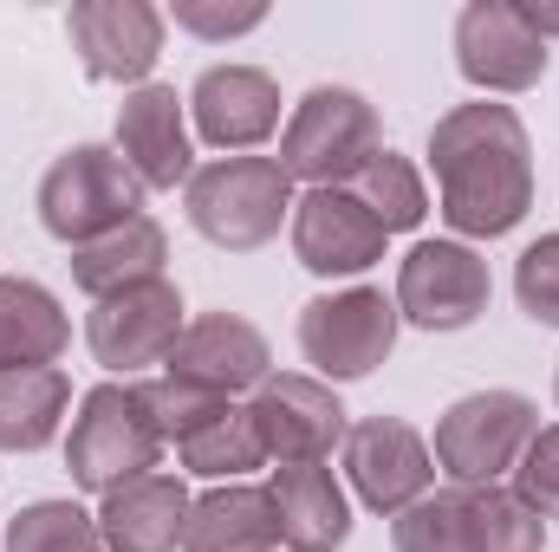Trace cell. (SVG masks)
Returning a JSON list of instances; mask_svg holds the SVG:
<instances>
[{
	"label": "cell",
	"instance_id": "25",
	"mask_svg": "<svg viewBox=\"0 0 559 552\" xmlns=\"http://www.w3.org/2000/svg\"><path fill=\"white\" fill-rule=\"evenodd\" d=\"M352 195L384 221V235H404V228H417L423 215H429V189H423L417 163L397 156V149H378L365 163V176L352 182Z\"/></svg>",
	"mask_w": 559,
	"mask_h": 552
},
{
	"label": "cell",
	"instance_id": "28",
	"mask_svg": "<svg viewBox=\"0 0 559 552\" xmlns=\"http://www.w3.org/2000/svg\"><path fill=\"white\" fill-rule=\"evenodd\" d=\"M397 552H475V520H468V488L423 494L417 507L397 514L391 527Z\"/></svg>",
	"mask_w": 559,
	"mask_h": 552
},
{
	"label": "cell",
	"instance_id": "16",
	"mask_svg": "<svg viewBox=\"0 0 559 552\" xmlns=\"http://www.w3.org/2000/svg\"><path fill=\"white\" fill-rule=\"evenodd\" d=\"M189 118H195V137L209 149L248 156L254 143H267L280 131L274 72H261V65H209L189 85Z\"/></svg>",
	"mask_w": 559,
	"mask_h": 552
},
{
	"label": "cell",
	"instance_id": "18",
	"mask_svg": "<svg viewBox=\"0 0 559 552\" xmlns=\"http://www.w3.org/2000/svg\"><path fill=\"white\" fill-rule=\"evenodd\" d=\"M189 507L195 501H189L182 475H163V468L111 488L105 507H98L105 552H176L182 547V527H189Z\"/></svg>",
	"mask_w": 559,
	"mask_h": 552
},
{
	"label": "cell",
	"instance_id": "6",
	"mask_svg": "<svg viewBox=\"0 0 559 552\" xmlns=\"http://www.w3.org/2000/svg\"><path fill=\"white\" fill-rule=\"evenodd\" d=\"M397 325H404L397 299H384L378 286L319 292L299 312V351L319 384H352V377H371L397 351Z\"/></svg>",
	"mask_w": 559,
	"mask_h": 552
},
{
	"label": "cell",
	"instance_id": "29",
	"mask_svg": "<svg viewBox=\"0 0 559 552\" xmlns=\"http://www.w3.org/2000/svg\"><path fill=\"white\" fill-rule=\"evenodd\" d=\"M143 391H150V410H156L163 442H189L195 429H209L215 416L235 410L228 397H209V391H195V384H176V377H156V384H143Z\"/></svg>",
	"mask_w": 559,
	"mask_h": 552
},
{
	"label": "cell",
	"instance_id": "10",
	"mask_svg": "<svg viewBox=\"0 0 559 552\" xmlns=\"http://www.w3.org/2000/svg\"><path fill=\"white\" fill-rule=\"evenodd\" d=\"M248 416H254V435H261V448H267L274 468L325 461V455L345 448V435H352L338 391L319 384V377H306V371H280V377H267V384L248 397Z\"/></svg>",
	"mask_w": 559,
	"mask_h": 552
},
{
	"label": "cell",
	"instance_id": "33",
	"mask_svg": "<svg viewBox=\"0 0 559 552\" xmlns=\"http://www.w3.org/2000/svg\"><path fill=\"white\" fill-rule=\"evenodd\" d=\"M514 13H521L540 39H559V7H514Z\"/></svg>",
	"mask_w": 559,
	"mask_h": 552
},
{
	"label": "cell",
	"instance_id": "9",
	"mask_svg": "<svg viewBox=\"0 0 559 552\" xmlns=\"http://www.w3.org/2000/svg\"><path fill=\"white\" fill-rule=\"evenodd\" d=\"M488 261L468 241H417L397 267V319L423 332H468L488 312Z\"/></svg>",
	"mask_w": 559,
	"mask_h": 552
},
{
	"label": "cell",
	"instance_id": "20",
	"mask_svg": "<svg viewBox=\"0 0 559 552\" xmlns=\"http://www.w3.org/2000/svg\"><path fill=\"white\" fill-rule=\"evenodd\" d=\"M66 345H72L66 305L26 274L0 279V371H46L59 364Z\"/></svg>",
	"mask_w": 559,
	"mask_h": 552
},
{
	"label": "cell",
	"instance_id": "3",
	"mask_svg": "<svg viewBox=\"0 0 559 552\" xmlns=\"http://www.w3.org/2000/svg\"><path fill=\"white\" fill-rule=\"evenodd\" d=\"M163 429H156V410H150V391L143 384H98L79 397V416H72V435H66V468L85 494H111L124 481L150 475L163 461Z\"/></svg>",
	"mask_w": 559,
	"mask_h": 552
},
{
	"label": "cell",
	"instance_id": "27",
	"mask_svg": "<svg viewBox=\"0 0 559 552\" xmlns=\"http://www.w3.org/2000/svg\"><path fill=\"white\" fill-rule=\"evenodd\" d=\"M468 520H475V552H547V520L501 481L468 488Z\"/></svg>",
	"mask_w": 559,
	"mask_h": 552
},
{
	"label": "cell",
	"instance_id": "4",
	"mask_svg": "<svg viewBox=\"0 0 559 552\" xmlns=\"http://www.w3.org/2000/svg\"><path fill=\"white\" fill-rule=\"evenodd\" d=\"M378 149H384V131H378V105L365 92L312 85L280 131V169L312 189H352Z\"/></svg>",
	"mask_w": 559,
	"mask_h": 552
},
{
	"label": "cell",
	"instance_id": "17",
	"mask_svg": "<svg viewBox=\"0 0 559 552\" xmlns=\"http://www.w3.org/2000/svg\"><path fill=\"white\" fill-rule=\"evenodd\" d=\"M189 105L176 98V85H138V92H124V105H118V156L138 169L143 189H189V176H195V143H189V118H182Z\"/></svg>",
	"mask_w": 559,
	"mask_h": 552
},
{
	"label": "cell",
	"instance_id": "23",
	"mask_svg": "<svg viewBox=\"0 0 559 552\" xmlns=\"http://www.w3.org/2000/svg\"><path fill=\"white\" fill-rule=\"evenodd\" d=\"M72 410V384L59 364L46 371H0V448L7 455H33L59 435V422Z\"/></svg>",
	"mask_w": 559,
	"mask_h": 552
},
{
	"label": "cell",
	"instance_id": "2",
	"mask_svg": "<svg viewBox=\"0 0 559 552\" xmlns=\"http://www.w3.org/2000/svg\"><path fill=\"white\" fill-rule=\"evenodd\" d=\"M182 208L189 228L222 254H254L280 235V221H293V176L280 156H215L189 176Z\"/></svg>",
	"mask_w": 559,
	"mask_h": 552
},
{
	"label": "cell",
	"instance_id": "32",
	"mask_svg": "<svg viewBox=\"0 0 559 552\" xmlns=\"http://www.w3.org/2000/svg\"><path fill=\"white\" fill-rule=\"evenodd\" d=\"M169 20L182 33H202V39H241L267 20V7H209V0H176Z\"/></svg>",
	"mask_w": 559,
	"mask_h": 552
},
{
	"label": "cell",
	"instance_id": "15",
	"mask_svg": "<svg viewBox=\"0 0 559 552\" xmlns=\"http://www.w3.org/2000/svg\"><path fill=\"white\" fill-rule=\"evenodd\" d=\"M384 221L352 189H306L293 202V254L319 279H352L384 261Z\"/></svg>",
	"mask_w": 559,
	"mask_h": 552
},
{
	"label": "cell",
	"instance_id": "31",
	"mask_svg": "<svg viewBox=\"0 0 559 552\" xmlns=\"http://www.w3.org/2000/svg\"><path fill=\"white\" fill-rule=\"evenodd\" d=\"M514 494H521L540 520H559V422L534 429V442L521 448V461H514Z\"/></svg>",
	"mask_w": 559,
	"mask_h": 552
},
{
	"label": "cell",
	"instance_id": "12",
	"mask_svg": "<svg viewBox=\"0 0 559 552\" xmlns=\"http://www.w3.org/2000/svg\"><path fill=\"white\" fill-rule=\"evenodd\" d=\"M163 26L169 13L150 0H79L66 13V39L79 52V65L105 85H150L156 59H163Z\"/></svg>",
	"mask_w": 559,
	"mask_h": 552
},
{
	"label": "cell",
	"instance_id": "26",
	"mask_svg": "<svg viewBox=\"0 0 559 552\" xmlns=\"http://www.w3.org/2000/svg\"><path fill=\"white\" fill-rule=\"evenodd\" d=\"M7 552H105L98 514H85L79 501H33L13 514Z\"/></svg>",
	"mask_w": 559,
	"mask_h": 552
},
{
	"label": "cell",
	"instance_id": "8",
	"mask_svg": "<svg viewBox=\"0 0 559 552\" xmlns=\"http://www.w3.org/2000/svg\"><path fill=\"white\" fill-rule=\"evenodd\" d=\"M182 292L169 279H143V286H124L111 299H92L85 312V345L105 371H118L124 384L150 371V364H169L176 338H182Z\"/></svg>",
	"mask_w": 559,
	"mask_h": 552
},
{
	"label": "cell",
	"instance_id": "30",
	"mask_svg": "<svg viewBox=\"0 0 559 552\" xmlns=\"http://www.w3.org/2000/svg\"><path fill=\"white\" fill-rule=\"evenodd\" d=\"M514 299L534 325L559 332V235H540L521 261H514Z\"/></svg>",
	"mask_w": 559,
	"mask_h": 552
},
{
	"label": "cell",
	"instance_id": "19",
	"mask_svg": "<svg viewBox=\"0 0 559 552\" xmlns=\"http://www.w3.org/2000/svg\"><path fill=\"white\" fill-rule=\"evenodd\" d=\"M267 501H274L280 547L286 552H338L345 540H352V501H345V488L332 481L325 461L274 468Z\"/></svg>",
	"mask_w": 559,
	"mask_h": 552
},
{
	"label": "cell",
	"instance_id": "7",
	"mask_svg": "<svg viewBox=\"0 0 559 552\" xmlns=\"http://www.w3.org/2000/svg\"><path fill=\"white\" fill-rule=\"evenodd\" d=\"M540 410L534 397L521 391H475V397H455L442 422H436V468L455 481V488H495L521 448L534 442Z\"/></svg>",
	"mask_w": 559,
	"mask_h": 552
},
{
	"label": "cell",
	"instance_id": "21",
	"mask_svg": "<svg viewBox=\"0 0 559 552\" xmlns=\"http://www.w3.org/2000/svg\"><path fill=\"white\" fill-rule=\"evenodd\" d=\"M274 547H280V520H274L267 488L222 481L215 494H202L189 507L182 552H274Z\"/></svg>",
	"mask_w": 559,
	"mask_h": 552
},
{
	"label": "cell",
	"instance_id": "13",
	"mask_svg": "<svg viewBox=\"0 0 559 552\" xmlns=\"http://www.w3.org/2000/svg\"><path fill=\"white\" fill-rule=\"evenodd\" d=\"M163 377L195 384V391L235 404L241 391L254 397V391L274 377V351H267V338H261L254 319H241V312H202V319L182 325V338H176Z\"/></svg>",
	"mask_w": 559,
	"mask_h": 552
},
{
	"label": "cell",
	"instance_id": "22",
	"mask_svg": "<svg viewBox=\"0 0 559 552\" xmlns=\"http://www.w3.org/2000/svg\"><path fill=\"white\" fill-rule=\"evenodd\" d=\"M163 261H169V235L156 215H138L85 248H72V286L92 292V299H111L124 286H143V279H163Z\"/></svg>",
	"mask_w": 559,
	"mask_h": 552
},
{
	"label": "cell",
	"instance_id": "11",
	"mask_svg": "<svg viewBox=\"0 0 559 552\" xmlns=\"http://www.w3.org/2000/svg\"><path fill=\"white\" fill-rule=\"evenodd\" d=\"M345 475H352V494L371 514L397 520L404 507H417L436 488V448L397 416H365L345 435Z\"/></svg>",
	"mask_w": 559,
	"mask_h": 552
},
{
	"label": "cell",
	"instance_id": "5",
	"mask_svg": "<svg viewBox=\"0 0 559 552\" xmlns=\"http://www.w3.org/2000/svg\"><path fill=\"white\" fill-rule=\"evenodd\" d=\"M138 169L111 149V143H72L66 156H52V169L39 176V228L66 248H85L124 221L143 215Z\"/></svg>",
	"mask_w": 559,
	"mask_h": 552
},
{
	"label": "cell",
	"instance_id": "14",
	"mask_svg": "<svg viewBox=\"0 0 559 552\" xmlns=\"http://www.w3.org/2000/svg\"><path fill=\"white\" fill-rule=\"evenodd\" d=\"M547 39L508 0H475L455 13V72L475 92H534L547 79Z\"/></svg>",
	"mask_w": 559,
	"mask_h": 552
},
{
	"label": "cell",
	"instance_id": "34",
	"mask_svg": "<svg viewBox=\"0 0 559 552\" xmlns=\"http://www.w3.org/2000/svg\"><path fill=\"white\" fill-rule=\"evenodd\" d=\"M554 397H559V371H554Z\"/></svg>",
	"mask_w": 559,
	"mask_h": 552
},
{
	"label": "cell",
	"instance_id": "1",
	"mask_svg": "<svg viewBox=\"0 0 559 552\" xmlns=\"http://www.w3.org/2000/svg\"><path fill=\"white\" fill-rule=\"evenodd\" d=\"M429 169L442 189V221L455 235L495 241L534 208V143L514 105L475 98L442 111L429 131Z\"/></svg>",
	"mask_w": 559,
	"mask_h": 552
},
{
	"label": "cell",
	"instance_id": "24",
	"mask_svg": "<svg viewBox=\"0 0 559 552\" xmlns=\"http://www.w3.org/2000/svg\"><path fill=\"white\" fill-rule=\"evenodd\" d=\"M176 461H182V475H202V481H241L248 468L267 461V448L254 435L248 404H235L228 416H215L209 429H195L189 442H176Z\"/></svg>",
	"mask_w": 559,
	"mask_h": 552
}]
</instances>
